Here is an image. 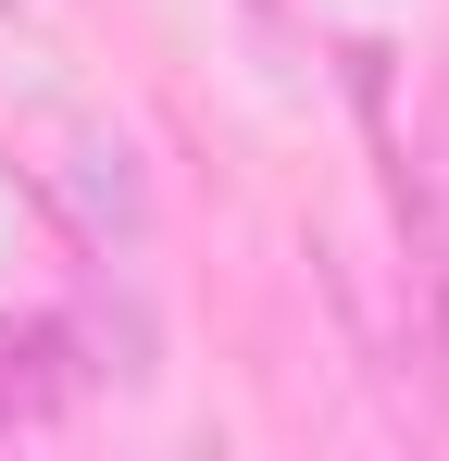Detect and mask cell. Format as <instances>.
Listing matches in <instances>:
<instances>
[{"label": "cell", "instance_id": "obj_1", "mask_svg": "<svg viewBox=\"0 0 449 461\" xmlns=\"http://www.w3.org/2000/svg\"><path fill=\"white\" fill-rule=\"evenodd\" d=\"M63 386H75V337H63V324H38V312H25V324L0 312V437L50 424Z\"/></svg>", "mask_w": 449, "mask_h": 461}]
</instances>
